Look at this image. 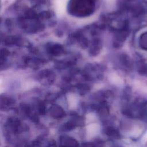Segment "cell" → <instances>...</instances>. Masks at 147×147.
<instances>
[{
    "mask_svg": "<svg viewBox=\"0 0 147 147\" xmlns=\"http://www.w3.org/2000/svg\"><path fill=\"white\" fill-rule=\"evenodd\" d=\"M94 7L92 0H71L69 5L70 12L78 17L88 16L93 11Z\"/></svg>",
    "mask_w": 147,
    "mask_h": 147,
    "instance_id": "obj_1",
    "label": "cell"
}]
</instances>
